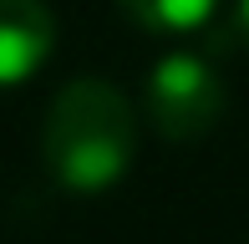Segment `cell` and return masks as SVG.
<instances>
[{
    "mask_svg": "<svg viewBox=\"0 0 249 244\" xmlns=\"http://www.w3.org/2000/svg\"><path fill=\"white\" fill-rule=\"evenodd\" d=\"M56 46V20L46 0H0V92L20 87L46 66Z\"/></svg>",
    "mask_w": 249,
    "mask_h": 244,
    "instance_id": "obj_3",
    "label": "cell"
},
{
    "mask_svg": "<svg viewBox=\"0 0 249 244\" xmlns=\"http://www.w3.org/2000/svg\"><path fill=\"white\" fill-rule=\"evenodd\" d=\"M148 117L168 142H194L224 117V76L198 51H168L148 71Z\"/></svg>",
    "mask_w": 249,
    "mask_h": 244,
    "instance_id": "obj_2",
    "label": "cell"
},
{
    "mask_svg": "<svg viewBox=\"0 0 249 244\" xmlns=\"http://www.w3.org/2000/svg\"><path fill=\"white\" fill-rule=\"evenodd\" d=\"M138 153V117L107 76H76L41 117V158L71 193H102L127 173Z\"/></svg>",
    "mask_w": 249,
    "mask_h": 244,
    "instance_id": "obj_1",
    "label": "cell"
},
{
    "mask_svg": "<svg viewBox=\"0 0 249 244\" xmlns=\"http://www.w3.org/2000/svg\"><path fill=\"white\" fill-rule=\"evenodd\" d=\"M142 31H158V36H183V31H198L203 20L219 10V0H117Z\"/></svg>",
    "mask_w": 249,
    "mask_h": 244,
    "instance_id": "obj_4",
    "label": "cell"
},
{
    "mask_svg": "<svg viewBox=\"0 0 249 244\" xmlns=\"http://www.w3.org/2000/svg\"><path fill=\"white\" fill-rule=\"evenodd\" d=\"M239 16H244V31H249V0H239Z\"/></svg>",
    "mask_w": 249,
    "mask_h": 244,
    "instance_id": "obj_5",
    "label": "cell"
}]
</instances>
